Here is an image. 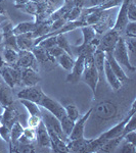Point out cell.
I'll return each instance as SVG.
<instances>
[{"mask_svg":"<svg viewBox=\"0 0 136 153\" xmlns=\"http://www.w3.org/2000/svg\"><path fill=\"white\" fill-rule=\"evenodd\" d=\"M84 55H85V68H84L81 80L91 89L93 97L95 98L96 89H97L99 80H98V74L94 65V53L84 54Z\"/></svg>","mask_w":136,"mask_h":153,"instance_id":"obj_1","label":"cell"},{"mask_svg":"<svg viewBox=\"0 0 136 153\" xmlns=\"http://www.w3.org/2000/svg\"><path fill=\"white\" fill-rule=\"evenodd\" d=\"M112 54H113L114 58L118 61L119 65L125 66L128 71H134L136 70L135 65H133L132 63L130 62L129 52H128L127 46H126L125 38H123L122 36H120V38H119Z\"/></svg>","mask_w":136,"mask_h":153,"instance_id":"obj_2","label":"cell"},{"mask_svg":"<svg viewBox=\"0 0 136 153\" xmlns=\"http://www.w3.org/2000/svg\"><path fill=\"white\" fill-rule=\"evenodd\" d=\"M39 106H41V107H43L44 109H46L47 111L52 113L54 117H58L59 120H63L65 117H67L65 106L61 104V103H59L58 101L50 98L46 94L42 98V100L40 101V103H39Z\"/></svg>","mask_w":136,"mask_h":153,"instance_id":"obj_3","label":"cell"},{"mask_svg":"<svg viewBox=\"0 0 136 153\" xmlns=\"http://www.w3.org/2000/svg\"><path fill=\"white\" fill-rule=\"evenodd\" d=\"M44 95H45V93L43 92L40 86L37 84V85L26 87L23 90H21L16 96H18L19 99L29 100L32 101V102H35L36 104L39 105V103L42 100V98L44 97Z\"/></svg>","mask_w":136,"mask_h":153,"instance_id":"obj_4","label":"cell"},{"mask_svg":"<svg viewBox=\"0 0 136 153\" xmlns=\"http://www.w3.org/2000/svg\"><path fill=\"white\" fill-rule=\"evenodd\" d=\"M84 68H85V55L81 53L76 57L73 68L67 76V82L70 84H77L79 81H81Z\"/></svg>","mask_w":136,"mask_h":153,"instance_id":"obj_5","label":"cell"},{"mask_svg":"<svg viewBox=\"0 0 136 153\" xmlns=\"http://www.w3.org/2000/svg\"><path fill=\"white\" fill-rule=\"evenodd\" d=\"M120 36H121L120 33H118L117 31H115L113 29L110 30L99 40V44H98L97 49L100 51H103V52H113Z\"/></svg>","mask_w":136,"mask_h":153,"instance_id":"obj_6","label":"cell"},{"mask_svg":"<svg viewBox=\"0 0 136 153\" xmlns=\"http://www.w3.org/2000/svg\"><path fill=\"white\" fill-rule=\"evenodd\" d=\"M42 122L44 123V125L46 126V128H49V129L53 130L54 132L56 133L59 138L61 140H64L66 143L69 141V138L67 137V135L64 133L63 129H61V122L58 117H55L52 113H50L49 111L43 113L42 112Z\"/></svg>","mask_w":136,"mask_h":153,"instance_id":"obj_7","label":"cell"},{"mask_svg":"<svg viewBox=\"0 0 136 153\" xmlns=\"http://www.w3.org/2000/svg\"><path fill=\"white\" fill-rule=\"evenodd\" d=\"M16 65L19 68H31L37 71L39 70L38 62H37L35 56H34V54L31 50H19V58Z\"/></svg>","mask_w":136,"mask_h":153,"instance_id":"obj_8","label":"cell"},{"mask_svg":"<svg viewBox=\"0 0 136 153\" xmlns=\"http://www.w3.org/2000/svg\"><path fill=\"white\" fill-rule=\"evenodd\" d=\"M92 110L93 108H90L83 117H79L77 120L75 122L72 130L71 134L69 135V140H75V139H80V138L84 137V130H85V125L87 123V120H89L90 115L92 114Z\"/></svg>","mask_w":136,"mask_h":153,"instance_id":"obj_9","label":"cell"},{"mask_svg":"<svg viewBox=\"0 0 136 153\" xmlns=\"http://www.w3.org/2000/svg\"><path fill=\"white\" fill-rule=\"evenodd\" d=\"M31 51L33 52L34 56H35L38 65L43 66L45 70H46L47 65H51L55 66V65L58 63L55 59L52 58L50 55H49L48 51L46 50V49L40 47V46H38V45L34 46V47L31 49Z\"/></svg>","mask_w":136,"mask_h":153,"instance_id":"obj_10","label":"cell"},{"mask_svg":"<svg viewBox=\"0 0 136 153\" xmlns=\"http://www.w3.org/2000/svg\"><path fill=\"white\" fill-rule=\"evenodd\" d=\"M130 0H123L122 4L120 5V10H119L118 16L115 21V25L113 27V30L117 31L118 33H122L124 31L126 25L128 24V16H127V9L128 4H129Z\"/></svg>","mask_w":136,"mask_h":153,"instance_id":"obj_11","label":"cell"},{"mask_svg":"<svg viewBox=\"0 0 136 153\" xmlns=\"http://www.w3.org/2000/svg\"><path fill=\"white\" fill-rule=\"evenodd\" d=\"M3 112L0 115V123H2V124L5 125L6 127H8L10 129L11 126L19 120V112L13 106V104L5 106V107H3Z\"/></svg>","mask_w":136,"mask_h":153,"instance_id":"obj_12","label":"cell"},{"mask_svg":"<svg viewBox=\"0 0 136 153\" xmlns=\"http://www.w3.org/2000/svg\"><path fill=\"white\" fill-rule=\"evenodd\" d=\"M95 114L101 120H110L113 118L117 113V107L112 102H102L95 107Z\"/></svg>","mask_w":136,"mask_h":153,"instance_id":"obj_13","label":"cell"},{"mask_svg":"<svg viewBox=\"0 0 136 153\" xmlns=\"http://www.w3.org/2000/svg\"><path fill=\"white\" fill-rule=\"evenodd\" d=\"M105 59L108 60V65H110L111 68H112V71H114V74H115V75L118 76L119 80L121 81V83L123 84L125 82L130 81V78L125 74V71H124V70H123L122 65H119L118 61L114 58L112 52H105Z\"/></svg>","mask_w":136,"mask_h":153,"instance_id":"obj_14","label":"cell"},{"mask_svg":"<svg viewBox=\"0 0 136 153\" xmlns=\"http://www.w3.org/2000/svg\"><path fill=\"white\" fill-rule=\"evenodd\" d=\"M22 71V84L26 87L37 85L41 80L39 73L31 68H21Z\"/></svg>","mask_w":136,"mask_h":153,"instance_id":"obj_15","label":"cell"},{"mask_svg":"<svg viewBox=\"0 0 136 153\" xmlns=\"http://www.w3.org/2000/svg\"><path fill=\"white\" fill-rule=\"evenodd\" d=\"M46 127V126H45ZM48 131L49 137H50V143H51V151L52 152H58V153H61V152H69V149L67 147V143L61 140L59 138V136L54 132L53 130L49 129V128H46Z\"/></svg>","mask_w":136,"mask_h":153,"instance_id":"obj_16","label":"cell"},{"mask_svg":"<svg viewBox=\"0 0 136 153\" xmlns=\"http://www.w3.org/2000/svg\"><path fill=\"white\" fill-rule=\"evenodd\" d=\"M13 91L12 88L6 85L4 82L0 84V106L5 107V106L13 104Z\"/></svg>","mask_w":136,"mask_h":153,"instance_id":"obj_17","label":"cell"},{"mask_svg":"<svg viewBox=\"0 0 136 153\" xmlns=\"http://www.w3.org/2000/svg\"><path fill=\"white\" fill-rule=\"evenodd\" d=\"M105 79L114 91H119L122 88V83L118 79V76L114 74L107 59H105Z\"/></svg>","mask_w":136,"mask_h":153,"instance_id":"obj_18","label":"cell"},{"mask_svg":"<svg viewBox=\"0 0 136 153\" xmlns=\"http://www.w3.org/2000/svg\"><path fill=\"white\" fill-rule=\"evenodd\" d=\"M37 132V141H38L39 146L42 148H50L51 143H50V137H49L48 131L46 129L44 123L41 120V123L36 129Z\"/></svg>","mask_w":136,"mask_h":153,"instance_id":"obj_19","label":"cell"},{"mask_svg":"<svg viewBox=\"0 0 136 153\" xmlns=\"http://www.w3.org/2000/svg\"><path fill=\"white\" fill-rule=\"evenodd\" d=\"M90 139H85V138H80V139L69 140L67 142V147L69 149V152H81L86 153V148Z\"/></svg>","mask_w":136,"mask_h":153,"instance_id":"obj_20","label":"cell"},{"mask_svg":"<svg viewBox=\"0 0 136 153\" xmlns=\"http://www.w3.org/2000/svg\"><path fill=\"white\" fill-rule=\"evenodd\" d=\"M16 37V42H18V46L19 50H31L34 47V38L33 32L27 34H22V35H18Z\"/></svg>","mask_w":136,"mask_h":153,"instance_id":"obj_21","label":"cell"},{"mask_svg":"<svg viewBox=\"0 0 136 153\" xmlns=\"http://www.w3.org/2000/svg\"><path fill=\"white\" fill-rule=\"evenodd\" d=\"M37 28V24L35 22H23L16 25V27H13L12 30V34L14 36L22 35V34H27L34 32Z\"/></svg>","mask_w":136,"mask_h":153,"instance_id":"obj_22","label":"cell"},{"mask_svg":"<svg viewBox=\"0 0 136 153\" xmlns=\"http://www.w3.org/2000/svg\"><path fill=\"white\" fill-rule=\"evenodd\" d=\"M37 139V132L36 129H32V128H25L24 132L21 137L19 138L18 142L22 144H33Z\"/></svg>","mask_w":136,"mask_h":153,"instance_id":"obj_23","label":"cell"},{"mask_svg":"<svg viewBox=\"0 0 136 153\" xmlns=\"http://www.w3.org/2000/svg\"><path fill=\"white\" fill-rule=\"evenodd\" d=\"M122 141H123V136H119V137L112 138V139H108L98 152H105V153L115 152L116 149L119 147V145L121 144Z\"/></svg>","mask_w":136,"mask_h":153,"instance_id":"obj_24","label":"cell"},{"mask_svg":"<svg viewBox=\"0 0 136 153\" xmlns=\"http://www.w3.org/2000/svg\"><path fill=\"white\" fill-rule=\"evenodd\" d=\"M56 62H58V65H61L64 70L70 71L72 70V68H73L74 63H75V58H74V56L70 55L69 53L64 52L61 56H58V57L56 58Z\"/></svg>","mask_w":136,"mask_h":153,"instance_id":"obj_25","label":"cell"},{"mask_svg":"<svg viewBox=\"0 0 136 153\" xmlns=\"http://www.w3.org/2000/svg\"><path fill=\"white\" fill-rule=\"evenodd\" d=\"M3 60L4 63L7 65H16V61L19 58V51H16L11 48H7L4 47L3 49Z\"/></svg>","mask_w":136,"mask_h":153,"instance_id":"obj_26","label":"cell"},{"mask_svg":"<svg viewBox=\"0 0 136 153\" xmlns=\"http://www.w3.org/2000/svg\"><path fill=\"white\" fill-rule=\"evenodd\" d=\"M0 76H1L2 81H3L6 85H8L10 88L13 89L16 87V83H14V80H13V78H12L9 65L4 63V65L0 68Z\"/></svg>","mask_w":136,"mask_h":153,"instance_id":"obj_27","label":"cell"},{"mask_svg":"<svg viewBox=\"0 0 136 153\" xmlns=\"http://www.w3.org/2000/svg\"><path fill=\"white\" fill-rule=\"evenodd\" d=\"M19 102H21V104H23V106L27 109V111L29 112L30 115H37V117H42V111L40 109V106L36 104L35 102H32V101L25 99H19Z\"/></svg>","mask_w":136,"mask_h":153,"instance_id":"obj_28","label":"cell"},{"mask_svg":"<svg viewBox=\"0 0 136 153\" xmlns=\"http://www.w3.org/2000/svg\"><path fill=\"white\" fill-rule=\"evenodd\" d=\"M24 129L25 128L21 125V123H19V120L11 126V128H10V143H9V144H16V143H18V140L22 136V134H23Z\"/></svg>","mask_w":136,"mask_h":153,"instance_id":"obj_29","label":"cell"},{"mask_svg":"<svg viewBox=\"0 0 136 153\" xmlns=\"http://www.w3.org/2000/svg\"><path fill=\"white\" fill-rule=\"evenodd\" d=\"M16 8L21 9L22 11L26 12L28 14H32V16H37L38 14V3L33 1H28L27 3L23 4V5L16 6Z\"/></svg>","mask_w":136,"mask_h":153,"instance_id":"obj_30","label":"cell"},{"mask_svg":"<svg viewBox=\"0 0 136 153\" xmlns=\"http://www.w3.org/2000/svg\"><path fill=\"white\" fill-rule=\"evenodd\" d=\"M123 0H108V2L105 3L101 4L99 6H96V7H90V10H102V11H105L108 9H112V8H115V7H120V5L122 4Z\"/></svg>","mask_w":136,"mask_h":153,"instance_id":"obj_31","label":"cell"},{"mask_svg":"<svg viewBox=\"0 0 136 153\" xmlns=\"http://www.w3.org/2000/svg\"><path fill=\"white\" fill-rule=\"evenodd\" d=\"M56 42H58V47H61L64 51H65V52L69 53L70 55L73 56V54H72V46H71V44L69 43L68 39L66 38L65 34L56 36Z\"/></svg>","mask_w":136,"mask_h":153,"instance_id":"obj_32","label":"cell"},{"mask_svg":"<svg viewBox=\"0 0 136 153\" xmlns=\"http://www.w3.org/2000/svg\"><path fill=\"white\" fill-rule=\"evenodd\" d=\"M65 109H66V113L69 117L71 118L72 120L76 122L79 117H80V112H79L77 106L73 103H69V104L65 105Z\"/></svg>","mask_w":136,"mask_h":153,"instance_id":"obj_33","label":"cell"},{"mask_svg":"<svg viewBox=\"0 0 136 153\" xmlns=\"http://www.w3.org/2000/svg\"><path fill=\"white\" fill-rule=\"evenodd\" d=\"M61 122V129H63L64 133L67 135V137L69 138V135L71 134L72 130H73V127H74V124H75V122L74 120H72L70 117L67 115L63 118V120H59Z\"/></svg>","mask_w":136,"mask_h":153,"instance_id":"obj_34","label":"cell"},{"mask_svg":"<svg viewBox=\"0 0 136 153\" xmlns=\"http://www.w3.org/2000/svg\"><path fill=\"white\" fill-rule=\"evenodd\" d=\"M81 13H82V9L79 8V7L73 6L71 8V10L64 16V19H66L67 22H72V21H76L80 18Z\"/></svg>","mask_w":136,"mask_h":153,"instance_id":"obj_35","label":"cell"},{"mask_svg":"<svg viewBox=\"0 0 136 153\" xmlns=\"http://www.w3.org/2000/svg\"><path fill=\"white\" fill-rule=\"evenodd\" d=\"M38 46H40V47L44 48V49H49L51 47H53V46H56L58 45V42H56V36H51V37H47V38L43 39L42 41L39 42L38 44H37Z\"/></svg>","mask_w":136,"mask_h":153,"instance_id":"obj_36","label":"cell"},{"mask_svg":"<svg viewBox=\"0 0 136 153\" xmlns=\"http://www.w3.org/2000/svg\"><path fill=\"white\" fill-rule=\"evenodd\" d=\"M116 151L120 153H136V145L125 141L121 146L119 145V147L116 149Z\"/></svg>","mask_w":136,"mask_h":153,"instance_id":"obj_37","label":"cell"},{"mask_svg":"<svg viewBox=\"0 0 136 153\" xmlns=\"http://www.w3.org/2000/svg\"><path fill=\"white\" fill-rule=\"evenodd\" d=\"M3 42H4V45L5 47L7 48H11L16 51H19V46H18V42H16V37L12 34L10 36H7L5 38L3 39Z\"/></svg>","mask_w":136,"mask_h":153,"instance_id":"obj_38","label":"cell"},{"mask_svg":"<svg viewBox=\"0 0 136 153\" xmlns=\"http://www.w3.org/2000/svg\"><path fill=\"white\" fill-rule=\"evenodd\" d=\"M127 16L129 22H136V4L134 0H130L129 4H128Z\"/></svg>","mask_w":136,"mask_h":153,"instance_id":"obj_39","label":"cell"},{"mask_svg":"<svg viewBox=\"0 0 136 153\" xmlns=\"http://www.w3.org/2000/svg\"><path fill=\"white\" fill-rule=\"evenodd\" d=\"M126 36L128 38H136V23L135 22H128L124 29Z\"/></svg>","mask_w":136,"mask_h":153,"instance_id":"obj_40","label":"cell"},{"mask_svg":"<svg viewBox=\"0 0 136 153\" xmlns=\"http://www.w3.org/2000/svg\"><path fill=\"white\" fill-rule=\"evenodd\" d=\"M0 137L9 144L10 143V129L0 123Z\"/></svg>","mask_w":136,"mask_h":153,"instance_id":"obj_41","label":"cell"},{"mask_svg":"<svg viewBox=\"0 0 136 153\" xmlns=\"http://www.w3.org/2000/svg\"><path fill=\"white\" fill-rule=\"evenodd\" d=\"M136 130V113L132 115L130 117V120L127 122V124L125 125V128H124V131H123V137L126 133H129L131 131H135Z\"/></svg>","mask_w":136,"mask_h":153,"instance_id":"obj_42","label":"cell"},{"mask_svg":"<svg viewBox=\"0 0 136 153\" xmlns=\"http://www.w3.org/2000/svg\"><path fill=\"white\" fill-rule=\"evenodd\" d=\"M42 118L40 117H37V115H30L28 118V127L32 128V129H37V127L39 126V124L41 123Z\"/></svg>","mask_w":136,"mask_h":153,"instance_id":"obj_43","label":"cell"},{"mask_svg":"<svg viewBox=\"0 0 136 153\" xmlns=\"http://www.w3.org/2000/svg\"><path fill=\"white\" fill-rule=\"evenodd\" d=\"M47 51H48L49 55H50L52 58L55 59V60H56V58H58V56H61V54L65 52V51H64L61 47H58V45H56V46H53V47H51V48L47 49Z\"/></svg>","mask_w":136,"mask_h":153,"instance_id":"obj_44","label":"cell"},{"mask_svg":"<svg viewBox=\"0 0 136 153\" xmlns=\"http://www.w3.org/2000/svg\"><path fill=\"white\" fill-rule=\"evenodd\" d=\"M108 0H86L84 3L83 8H90V7H96L99 6L101 4L108 2Z\"/></svg>","mask_w":136,"mask_h":153,"instance_id":"obj_45","label":"cell"},{"mask_svg":"<svg viewBox=\"0 0 136 153\" xmlns=\"http://www.w3.org/2000/svg\"><path fill=\"white\" fill-rule=\"evenodd\" d=\"M123 140L136 145V131H131L129 133H126L123 137Z\"/></svg>","mask_w":136,"mask_h":153,"instance_id":"obj_46","label":"cell"},{"mask_svg":"<svg viewBox=\"0 0 136 153\" xmlns=\"http://www.w3.org/2000/svg\"><path fill=\"white\" fill-rule=\"evenodd\" d=\"M47 2L53 10H56V9H58L59 7H61L64 5L65 0H47Z\"/></svg>","mask_w":136,"mask_h":153,"instance_id":"obj_47","label":"cell"},{"mask_svg":"<svg viewBox=\"0 0 136 153\" xmlns=\"http://www.w3.org/2000/svg\"><path fill=\"white\" fill-rule=\"evenodd\" d=\"M86 0H74V6L79 7V8L82 9L84 6V3H85Z\"/></svg>","mask_w":136,"mask_h":153,"instance_id":"obj_48","label":"cell"},{"mask_svg":"<svg viewBox=\"0 0 136 153\" xmlns=\"http://www.w3.org/2000/svg\"><path fill=\"white\" fill-rule=\"evenodd\" d=\"M5 0H0V13L4 14L5 13V5H4Z\"/></svg>","mask_w":136,"mask_h":153,"instance_id":"obj_49","label":"cell"},{"mask_svg":"<svg viewBox=\"0 0 136 153\" xmlns=\"http://www.w3.org/2000/svg\"><path fill=\"white\" fill-rule=\"evenodd\" d=\"M13 1H14V5L19 6V5H23V4L27 3L30 0H13Z\"/></svg>","mask_w":136,"mask_h":153,"instance_id":"obj_50","label":"cell"},{"mask_svg":"<svg viewBox=\"0 0 136 153\" xmlns=\"http://www.w3.org/2000/svg\"><path fill=\"white\" fill-rule=\"evenodd\" d=\"M64 5L69 6V7H73L74 6V0H65Z\"/></svg>","mask_w":136,"mask_h":153,"instance_id":"obj_51","label":"cell"},{"mask_svg":"<svg viewBox=\"0 0 136 153\" xmlns=\"http://www.w3.org/2000/svg\"><path fill=\"white\" fill-rule=\"evenodd\" d=\"M6 19V18H5V16H3V14H1V13H0V24H1L2 22H3V21H4V19Z\"/></svg>","mask_w":136,"mask_h":153,"instance_id":"obj_52","label":"cell"},{"mask_svg":"<svg viewBox=\"0 0 136 153\" xmlns=\"http://www.w3.org/2000/svg\"><path fill=\"white\" fill-rule=\"evenodd\" d=\"M2 42H3V36H2V34L0 33V44H1Z\"/></svg>","mask_w":136,"mask_h":153,"instance_id":"obj_53","label":"cell"},{"mask_svg":"<svg viewBox=\"0 0 136 153\" xmlns=\"http://www.w3.org/2000/svg\"><path fill=\"white\" fill-rule=\"evenodd\" d=\"M3 65H4V62H2V60L0 59V68H1V66Z\"/></svg>","mask_w":136,"mask_h":153,"instance_id":"obj_54","label":"cell"},{"mask_svg":"<svg viewBox=\"0 0 136 153\" xmlns=\"http://www.w3.org/2000/svg\"><path fill=\"white\" fill-rule=\"evenodd\" d=\"M2 82H3V81H2V79H1V76H0V84H1Z\"/></svg>","mask_w":136,"mask_h":153,"instance_id":"obj_55","label":"cell"}]
</instances>
